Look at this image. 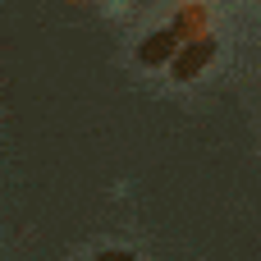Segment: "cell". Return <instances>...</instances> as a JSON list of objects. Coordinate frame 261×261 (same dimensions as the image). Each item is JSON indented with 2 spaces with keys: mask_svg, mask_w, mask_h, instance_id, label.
<instances>
[{
  "mask_svg": "<svg viewBox=\"0 0 261 261\" xmlns=\"http://www.w3.org/2000/svg\"><path fill=\"white\" fill-rule=\"evenodd\" d=\"M211 60H216V37H206V32H202V37H193V41H184V46H179V55L170 60V73H174L179 83H188V78H197Z\"/></svg>",
  "mask_w": 261,
  "mask_h": 261,
  "instance_id": "6da1fadb",
  "label": "cell"
},
{
  "mask_svg": "<svg viewBox=\"0 0 261 261\" xmlns=\"http://www.w3.org/2000/svg\"><path fill=\"white\" fill-rule=\"evenodd\" d=\"M179 46H184V37H179V32H174V23H170V28H161V32H151V37H142L138 60H142V64H170V60L179 55Z\"/></svg>",
  "mask_w": 261,
  "mask_h": 261,
  "instance_id": "7a4b0ae2",
  "label": "cell"
},
{
  "mask_svg": "<svg viewBox=\"0 0 261 261\" xmlns=\"http://www.w3.org/2000/svg\"><path fill=\"white\" fill-rule=\"evenodd\" d=\"M197 28H202V9H197V5H193V9H184V14L174 18V32H179L184 41H193V37H202Z\"/></svg>",
  "mask_w": 261,
  "mask_h": 261,
  "instance_id": "3957f363",
  "label": "cell"
},
{
  "mask_svg": "<svg viewBox=\"0 0 261 261\" xmlns=\"http://www.w3.org/2000/svg\"><path fill=\"white\" fill-rule=\"evenodd\" d=\"M92 261H138V257H133V252H96Z\"/></svg>",
  "mask_w": 261,
  "mask_h": 261,
  "instance_id": "277c9868",
  "label": "cell"
}]
</instances>
